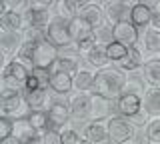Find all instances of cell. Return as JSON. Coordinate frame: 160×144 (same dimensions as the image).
<instances>
[{
	"label": "cell",
	"mask_w": 160,
	"mask_h": 144,
	"mask_svg": "<svg viewBox=\"0 0 160 144\" xmlns=\"http://www.w3.org/2000/svg\"><path fill=\"white\" fill-rule=\"evenodd\" d=\"M0 144H16V140H14V136H10V138H6V140H2Z\"/></svg>",
	"instance_id": "46"
},
{
	"label": "cell",
	"mask_w": 160,
	"mask_h": 144,
	"mask_svg": "<svg viewBox=\"0 0 160 144\" xmlns=\"http://www.w3.org/2000/svg\"><path fill=\"white\" fill-rule=\"evenodd\" d=\"M80 144H92V142H90V140H86V138H82V142H80Z\"/></svg>",
	"instance_id": "47"
},
{
	"label": "cell",
	"mask_w": 160,
	"mask_h": 144,
	"mask_svg": "<svg viewBox=\"0 0 160 144\" xmlns=\"http://www.w3.org/2000/svg\"><path fill=\"white\" fill-rule=\"evenodd\" d=\"M46 34V40L50 44H54L56 48H68L72 46V32H70V20L62 16H56L54 14L52 22L48 24V28L44 30Z\"/></svg>",
	"instance_id": "5"
},
{
	"label": "cell",
	"mask_w": 160,
	"mask_h": 144,
	"mask_svg": "<svg viewBox=\"0 0 160 144\" xmlns=\"http://www.w3.org/2000/svg\"><path fill=\"white\" fill-rule=\"evenodd\" d=\"M144 80L148 82V86H160V58L158 56H150L142 66Z\"/></svg>",
	"instance_id": "27"
},
{
	"label": "cell",
	"mask_w": 160,
	"mask_h": 144,
	"mask_svg": "<svg viewBox=\"0 0 160 144\" xmlns=\"http://www.w3.org/2000/svg\"><path fill=\"white\" fill-rule=\"evenodd\" d=\"M136 2L144 4V6H148V8H152V10H158V6H160V0H136Z\"/></svg>",
	"instance_id": "44"
},
{
	"label": "cell",
	"mask_w": 160,
	"mask_h": 144,
	"mask_svg": "<svg viewBox=\"0 0 160 144\" xmlns=\"http://www.w3.org/2000/svg\"><path fill=\"white\" fill-rule=\"evenodd\" d=\"M22 46H24L22 32H0V50H2L6 62H10V56L18 54Z\"/></svg>",
	"instance_id": "13"
},
{
	"label": "cell",
	"mask_w": 160,
	"mask_h": 144,
	"mask_svg": "<svg viewBox=\"0 0 160 144\" xmlns=\"http://www.w3.org/2000/svg\"><path fill=\"white\" fill-rule=\"evenodd\" d=\"M14 134V120L6 116H0V142L6 140Z\"/></svg>",
	"instance_id": "38"
},
{
	"label": "cell",
	"mask_w": 160,
	"mask_h": 144,
	"mask_svg": "<svg viewBox=\"0 0 160 144\" xmlns=\"http://www.w3.org/2000/svg\"><path fill=\"white\" fill-rule=\"evenodd\" d=\"M88 2H98V0H88Z\"/></svg>",
	"instance_id": "49"
},
{
	"label": "cell",
	"mask_w": 160,
	"mask_h": 144,
	"mask_svg": "<svg viewBox=\"0 0 160 144\" xmlns=\"http://www.w3.org/2000/svg\"><path fill=\"white\" fill-rule=\"evenodd\" d=\"M152 16H154V10L148 6H144V4H132V14H130V22L134 24L136 28H148L150 24H152Z\"/></svg>",
	"instance_id": "20"
},
{
	"label": "cell",
	"mask_w": 160,
	"mask_h": 144,
	"mask_svg": "<svg viewBox=\"0 0 160 144\" xmlns=\"http://www.w3.org/2000/svg\"><path fill=\"white\" fill-rule=\"evenodd\" d=\"M146 144H160V118H152L148 126L144 128Z\"/></svg>",
	"instance_id": "34"
},
{
	"label": "cell",
	"mask_w": 160,
	"mask_h": 144,
	"mask_svg": "<svg viewBox=\"0 0 160 144\" xmlns=\"http://www.w3.org/2000/svg\"><path fill=\"white\" fill-rule=\"evenodd\" d=\"M30 72L32 70H30L22 60L12 58V60L6 62L4 68H2V82H4V86H8V88L22 90V86H24V82H26V78L30 76Z\"/></svg>",
	"instance_id": "6"
},
{
	"label": "cell",
	"mask_w": 160,
	"mask_h": 144,
	"mask_svg": "<svg viewBox=\"0 0 160 144\" xmlns=\"http://www.w3.org/2000/svg\"><path fill=\"white\" fill-rule=\"evenodd\" d=\"M60 132H62V144H80L84 138V136H80V132L76 128H70V126L62 128Z\"/></svg>",
	"instance_id": "37"
},
{
	"label": "cell",
	"mask_w": 160,
	"mask_h": 144,
	"mask_svg": "<svg viewBox=\"0 0 160 144\" xmlns=\"http://www.w3.org/2000/svg\"><path fill=\"white\" fill-rule=\"evenodd\" d=\"M116 2H128V4H130V2H132V0H116Z\"/></svg>",
	"instance_id": "48"
},
{
	"label": "cell",
	"mask_w": 160,
	"mask_h": 144,
	"mask_svg": "<svg viewBox=\"0 0 160 144\" xmlns=\"http://www.w3.org/2000/svg\"><path fill=\"white\" fill-rule=\"evenodd\" d=\"M78 70H80V66H78L76 58H68V56H60L58 54V58L54 60V64L50 66L48 72H66L70 76H74Z\"/></svg>",
	"instance_id": "28"
},
{
	"label": "cell",
	"mask_w": 160,
	"mask_h": 144,
	"mask_svg": "<svg viewBox=\"0 0 160 144\" xmlns=\"http://www.w3.org/2000/svg\"><path fill=\"white\" fill-rule=\"evenodd\" d=\"M14 140L16 144H42V132L30 124L28 118H18L14 120Z\"/></svg>",
	"instance_id": "9"
},
{
	"label": "cell",
	"mask_w": 160,
	"mask_h": 144,
	"mask_svg": "<svg viewBox=\"0 0 160 144\" xmlns=\"http://www.w3.org/2000/svg\"><path fill=\"white\" fill-rule=\"evenodd\" d=\"M124 144H134V142H124Z\"/></svg>",
	"instance_id": "50"
},
{
	"label": "cell",
	"mask_w": 160,
	"mask_h": 144,
	"mask_svg": "<svg viewBox=\"0 0 160 144\" xmlns=\"http://www.w3.org/2000/svg\"><path fill=\"white\" fill-rule=\"evenodd\" d=\"M84 138L90 140L92 144H102L108 140V126L106 122H100V120H92L84 126Z\"/></svg>",
	"instance_id": "19"
},
{
	"label": "cell",
	"mask_w": 160,
	"mask_h": 144,
	"mask_svg": "<svg viewBox=\"0 0 160 144\" xmlns=\"http://www.w3.org/2000/svg\"><path fill=\"white\" fill-rule=\"evenodd\" d=\"M24 98H26V104L30 110H48L50 108L48 106L50 98H48L46 88H36L32 92H24Z\"/></svg>",
	"instance_id": "26"
},
{
	"label": "cell",
	"mask_w": 160,
	"mask_h": 144,
	"mask_svg": "<svg viewBox=\"0 0 160 144\" xmlns=\"http://www.w3.org/2000/svg\"><path fill=\"white\" fill-rule=\"evenodd\" d=\"M26 118L30 120V124L42 134L52 128V122H50V118H48V110H30V114Z\"/></svg>",
	"instance_id": "30"
},
{
	"label": "cell",
	"mask_w": 160,
	"mask_h": 144,
	"mask_svg": "<svg viewBox=\"0 0 160 144\" xmlns=\"http://www.w3.org/2000/svg\"><path fill=\"white\" fill-rule=\"evenodd\" d=\"M26 24H24L22 10H8L0 14V30L2 32H24Z\"/></svg>",
	"instance_id": "17"
},
{
	"label": "cell",
	"mask_w": 160,
	"mask_h": 144,
	"mask_svg": "<svg viewBox=\"0 0 160 144\" xmlns=\"http://www.w3.org/2000/svg\"><path fill=\"white\" fill-rule=\"evenodd\" d=\"M58 48L54 44H50L48 40L36 42L32 46V66L34 70H50V66L54 64V60L58 58Z\"/></svg>",
	"instance_id": "8"
},
{
	"label": "cell",
	"mask_w": 160,
	"mask_h": 144,
	"mask_svg": "<svg viewBox=\"0 0 160 144\" xmlns=\"http://www.w3.org/2000/svg\"><path fill=\"white\" fill-rule=\"evenodd\" d=\"M96 42L98 44H108L110 42H114V26L112 24H102L100 28H96Z\"/></svg>",
	"instance_id": "35"
},
{
	"label": "cell",
	"mask_w": 160,
	"mask_h": 144,
	"mask_svg": "<svg viewBox=\"0 0 160 144\" xmlns=\"http://www.w3.org/2000/svg\"><path fill=\"white\" fill-rule=\"evenodd\" d=\"M146 86H148V82L144 80L142 74H128V78H126V86H124V92L144 96V92L148 90Z\"/></svg>",
	"instance_id": "31"
},
{
	"label": "cell",
	"mask_w": 160,
	"mask_h": 144,
	"mask_svg": "<svg viewBox=\"0 0 160 144\" xmlns=\"http://www.w3.org/2000/svg\"><path fill=\"white\" fill-rule=\"evenodd\" d=\"M56 0H26V6L34 8V10H50V6Z\"/></svg>",
	"instance_id": "42"
},
{
	"label": "cell",
	"mask_w": 160,
	"mask_h": 144,
	"mask_svg": "<svg viewBox=\"0 0 160 144\" xmlns=\"http://www.w3.org/2000/svg\"><path fill=\"white\" fill-rule=\"evenodd\" d=\"M108 118H110V100L94 96V106H92V116H90V120L106 122Z\"/></svg>",
	"instance_id": "32"
},
{
	"label": "cell",
	"mask_w": 160,
	"mask_h": 144,
	"mask_svg": "<svg viewBox=\"0 0 160 144\" xmlns=\"http://www.w3.org/2000/svg\"><path fill=\"white\" fill-rule=\"evenodd\" d=\"M0 114L6 118H12V120L26 118L30 114V108L26 104L24 92L16 90V88L2 86V90H0Z\"/></svg>",
	"instance_id": "2"
},
{
	"label": "cell",
	"mask_w": 160,
	"mask_h": 144,
	"mask_svg": "<svg viewBox=\"0 0 160 144\" xmlns=\"http://www.w3.org/2000/svg\"><path fill=\"white\" fill-rule=\"evenodd\" d=\"M140 44H142V50L146 54H160V30L148 26L144 28L142 36H140Z\"/></svg>",
	"instance_id": "23"
},
{
	"label": "cell",
	"mask_w": 160,
	"mask_h": 144,
	"mask_svg": "<svg viewBox=\"0 0 160 144\" xmlns=\"http://www.w3.org/2000/svg\"><path fill=\"white\" fill-rule=\"evenodd\" d=\"M86 2L88 0H56V16H62L70 20V18L78 16Z\"/></svg>",
	"instance_id": "25"
},
{
	"label": "cell",
	"mask_w": 160,
	"mask_h": 144,
	"mask_svg": "<svg viewBox=\"0 0 160 144\" xmlns=\"http://www.w3.org/2000/svg\"><path fill=\"white\" fill-rule=\"evenodd\" d=\"M50 88L56 94H68L74 90V76L66 72H50Z\"/></svg>",
	"instance_id": "24"
},
{
	"label": "cell",
	"mask_w": 160,
	"mask_h": 144,
	"mask_svg": "<svg viewBox=\"0 0 160 144\" xmlns=\"http://www.w3.org/2000/svg\"><path fill=\"white\" fill-rule=\"evenodd\" d=\"M42 144H62V132L56 128H50L42 134Z\"/></svg>",
	"instance_id": "39"
},
{
	"label": "cell",
	"mask_w": 160,
	"mask_h": 144,
	"mask_svg": "<svg viewBox=\"0 0 160 144\" xmlns=\"http://www.w3.org/2000/svg\"><path fill=\"white\" fill-rule=\"evenodd\" d=\"M94 86V72L86 70V68H80L74 74V90L76 92H92Z\"/></svg>",
	"instance_id": "29"
},
{
	"label": "cell",
	"mask_w": 160,
	"mask_h": 144,
	"mask_svg": "<svg viewBox=\"0 0 160 144\" xmlns=\"http://www.w3.org/2000/svg\"><path fill=\"white\" fill-rule=\"evenodd\" d=\"M106 126H108V140L112 144H124L134 140L136 126L128 118L120 116V114H112L106 120Z\"/></svg>",
	"instance_id": "4"
},
{
	"label": "cell",
	"mask_w": 160,
	"mask_h": 144,
	"mask_svg": "<svg viewBox=\"0 0 160 144\" xmlns=\"http://www.w3.org/2000/svg\"><path fill=\"white\" fill-rule=\"evenodd\" d=\"M36 88H42V84H40V78L36 76V72H30V76L26 78V82H24V86H22V90L24 92H32V90H36Z\"/></svg>",
	"instance_id": "40"
},
{
	"label": "cell",
	"mask_w": 160,
	"mask_h": 144,
	"mask_svg": "<svg viewBox=\"0 0 160 144\" xmlns=\"http://www.w3.org/2000/svg\"><path fill=\"white\" fill-rule=\"evenodd\" d=\"M152 28H156V30H160V8L158 10H154V16H152V24H150Z\"/></svg>",
	"instance_id": "45"
},
{
	"label": "cell",
	"mask_w": 160,
	"mask_h": 144,
	"mask_svg": "<svg viewBox=\"0 0 160 144\" xmlns=\"http://www.w3.org/2000/svg\"><path fill=\"white\" fill-rule=\"evenodd\" d=\"M68 108L74 120H90L94 106V94L92 92H74L68 98Z\"/></svg>",
	"instance_id": "7"
},
{
	"label": "cell",
	"mask_w": 160,
	"mask_h": 144,
	"mask_svg": "<svg viewBox=\"0 0 160 144\" xmlns=\"http://www.w3.org/2000/svg\"><path fill=\"white\" fill-rule=\"evenodd\" d=\"M144 62H146L144 60V50L138 48V46H132L130 52H128V56L118 64V68L124 70V72H136V70H142Z\"/></svg>",
	"instance_id": "21"
},
{
	"label": "cell",
	"mask_w": 160,
	"mask_h": 144,
	"mask_svg": "<svg viewBox=\"0 0 160 144\" xmlns=\"http://www.w3.org/2000/svg\"><path fill=\"white\" fill-rule=\"evenodd\" d=\"M128 52H130V48L126 46V44H122V42H110L108 46H106V54H108V60L110 62H116L120 64L124 60V58L128 56Z\"/></svg>",
	"instance_id": "33"
},
{
	"label": "cell",
	"mask_w": 160,
	"mask_h": 144,
	"mask_svg": "<svg viewBox=\"0 0 160 144\" xmlns=\"http://www.w3.org/2000/svg\"><path fill=\"white\" fill-rule=\"evenodd\" d=\"M116 114H120V116H124V118H132V116H136L138 112H142L144 110V106H142V96H138V94H130V92H122L118 96V100H116Z\"/></svg>",
	"instance_id": "10"
},
{
	"label": "cell",
	"mask_w": 160,
	"mask_h": 144,
	"mask_svg": "<svg viewBox=\"0 0 160 144\" xmlns=\"http://www.w3.org/2000/svg\"><path fill=\"white\" fill-rule=\"evenodd\" d=\"M142 106L150 118H160V86H148L142 96Z\"/></svg>",
	"instance_id": "18"
},
{
	"label": "cell",
	"mask_w": 160,
	"mask_h": 144,
	"mask_svg": "<svg viewBox=\"0 0 160 144\" xmlns=\"http://www.w3.org/2000/svg\"><path fill=\"white\" fill-rule=\"evenodd\" d=\"M22 36H24V42H28V44H36V42L46 40V34L40 28H24Z\"/></svg>",
	"instance_id": "36"
},
{
	"label": "cell",
	"mask_w": 160,
	"mask_h": 144,
	"mask_svg": "<svg viewBox=\"0 0 160 144\" xmlns=\"http://www.w3.org/2000/svg\"><path fill=\"white\" fill-rule=\"evenodd\" d=\"M48 118H50V122H52V128H56V130L66 128L68 122H70V118H72L68 104H64V102H52V104H50V108H48Z\"/></svg>",
	"instance_id": "16"
},
{
	"label": "cell",
	"mask_w": 160,
	"mask_h": 144,
	"mask_svg": "<svg viewBox=\"0 0 160 144\" xmlns=\"http://www.w3.org/2000/svg\"><path fill=\"white\" fill-rule=\"evenodd\" d=\"M80 18H84L90 26L96 30V28H100L102 24H106V16H104V4L100 2H86L84 4V8L80 10L78 14Z\"/></svg>",
	"instance_id": "15"
},
{
	"label": "cell",
	"mask_w": 160,
	"mask_h": 144,
	"mask_svg": "<svg viewBox=\"0 0 160 144\" xmlns=\"http://www.w3.org/2000/svg\"><path fill=\"white\" fill-rule=\"evenodd\" d=\"M130 14H132V6H130L128 2L108 0V2L104 4V16H106V22L112 24V26L130 20Z\"/></svg>",
	"instance_id": "11"
},
{
	"label": "cell",
	"mask_w": 160,
	"mask_h": 144,
	"mask_svg": "<svg viewBox=\"0 0 160 144\" xmlns=\"http://www.w3.org/2000/svg\"><path fill=\"white\" fill-rule=\"evenodd\" d=\"M150 120H152V118H150V116H148V114L144 112V110H142V112H138L136 116H132V118H130V122H132L134 126H144V128L148 126V122H150Z\"/></svg>",
	"instance_id": "43"
},
{
	"label": "cell",
	"mask_w": 160,
	"mask_h": 144,
	"mask_svg": "<svg viewBox=\"0 0 160 144\" xmlns=\"http://www.w3.org/2000/svg\"><path fill=\"white\" fill-rule=\"evenodd\" d=\"M84 58H86V62L90 64L92 68H96V70H100V68H106L110 60H108V54H106V44H94L90 50L84 54Z\"/></svg>",
	"instance_id": "22"
},
{
	"label": "cell",
	"mask_w": 160,
	"mask_h": 144,
	"mask_svg": "<svg viewBox=\"0 0 160 144\" xmlns=\"http://www.w3.org/2000/svg\"><path fill=\"white\" fill-rule=\"evenodd\" d=\"M70 32H72V42L80 54H86L96 42V30L80 16L70 18Z\"/></svg>",
	"instance_id": "3"
},
{
	"label": "cell",
	"mask_w": 160,
	"mask_h": 144,
	"mask_svg": "<svg viewBox=\"0 0 160 144\" xmlns=\"http://www.w3.org/2000/svg\"><path fill=\"white\" fill-rule=\"evenodd\" d=\"M22 16H24V24L26 28H40V30H46L48 24L52 22L54 14L50 10H34V8H24L22 10Z\"/></svg>",
	"instance_id": "12"
},
{
	"label": "cell",
	"mask_w": 160,
	"mask_h": 144,
	"mask_svg": "<svg viewBox=\"0 0 160 144\" xmlns=\"http://www.w3.org/2000/svg\"><path fill=\"white\" fill-rule=\"evenodd\" d=\"M114 40H116V42H122V44H126L128 48L136 46V44L140 42L138 28L134 26V24L130 22V20L116 24V26H114Z\"/></svg>",
	"instance_id": "14"
},
{
	"label": "cell",
	"mask_w": 160,
	"mask_h": 144,
	"mask_svg": "<svg viewBox=\"0 0 160 144\" xmlns=\"http://www.w3.org/2000/svg\"><path fill=\"white\" fill-rule=\"evenodd\" d=\"M22 4H26V0H0V12H8V10H18Z\"/></svg>",
	"instance_id": "41"
},
{
	"label": "cell",
	"mask_w": 160,
	"mask_h": 144,
	"mask_svg": "<svg viewBox=\"0 0 160 144\" xmlns=\"http://www.w3.org/2000/svg\"><path fill=\"white\" fill-rule=\"evenodd\" d=\"M126 78L128 74L120 68L114 66H106L100 68V70L94 72V86H92V94L94 96H100L104 100H118V96L124 92V86H126Z\"/></svg>",
	"instance_id": "1"
}]
</instances>
